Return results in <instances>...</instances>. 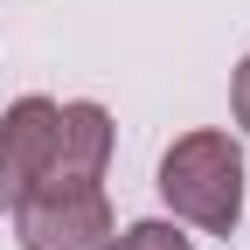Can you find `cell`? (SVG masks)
Listing matches in <instances>:
<instances>
[{
	"instance_id": "cell-4",
	"label": "cell",
	"mask_w": 250,
	"mask_h": 250,
	"mask_svg": "<svg viewBox=\"0 0 250 250\" xmlns=\"http://www.w3.org/2000/svg\"><path fill=\"white\" fill-rule=\"evenodd\" d=\"M104 160H111V111L104 104H56V167L42 181H104Z\"/></svg>"
},
{
	"instance_id": "cell-5",
	"label": "cell",
	"mask_w": 250,
	"mask_h": 250,
	"mask_svg": "<svg viewBox=\"0 0 250 250\" xmlns=\"http://www.w3.org/2000/svg\"><path fill=\"white\" fill-rule=\"evenodd\" d=\"M111 250H195L174 223H132V229H118L111 236Z\"/></svg>"
},
{
	"instance_id": "cell-1",
	"label": "cell",
	"mask_w": 250,
	"mask_h": 250,
	"mask_svg": "<svg viewBox=\"0 0 250 250\" xmlns=\"http://www.w3.org/2000/svg\"><path fill=\"white\" fill-rule=\"evenodd\" d=\"M160 195L181 223L229 236L243 215V153L229 132H181L160 160Z\"/></svg>"
},
{
	"instance_id": "cell-3",
	"label": "cell",
	"mask_w": 250,
	"mask_h": 250,
	"mask_svg": "<svg viewBox=\"0 0 250 250\" xmlns=\"http://www.w3.org/2000/svg\"><path fill=\"white\" fill-rule=\"evenodd\" d=\"M56 167V104L49 98H14L0 118V215H14L21 195Z\"/></svg>"
},
{
	"instance_id": "cell-2",
	"label": "cell",
	"mask_w": 250,
	"mask_h": 250,
	"mask_svg": "<svg viewBox=\"0 0 250 250\" xmlns=\"http://www.w3.org/2000/svg\"><path fill=\"white\" fill-rule=\"evenodd\" d=\"M118 223L104 202V181H35L14 208L21 250H111Z\"/></svg>"
},
{
	"instance_id": "cell-6",
	"label": "cell",
	"mask_w": 250,
	"mask_h": 250,
	"mask_svg": "<svg viewBox=\"0 0 250 250\" xmlns=\"http://www.w3.org/2000/svg\"><path fill=\"white\" fill-rule=\"evenodd\" d=\"M229 104H236V125L250 132V56L236 62V83H229Z\"/></svg>"
}]
</instances>
